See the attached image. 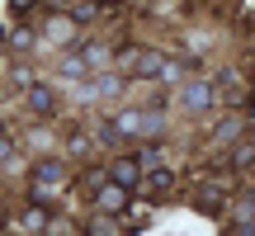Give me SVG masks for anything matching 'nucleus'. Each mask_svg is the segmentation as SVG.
Wrapping results in <instances>:
<instances>
[{"label":"nucleus","mask_w":255,"mask_h":236,"mask_svg":"<svg viewBox=\"0 0 255 236\" xmlns=\"http://www.w3.org/2000/svg\"><path fill=\"white\" fill-rule=\"evenodd\" d=\"M66 161H57V156H43V161H33L28 165V189L38 194V199H43V194H52V189H62L66 184Z\"/></svg>","instance_id":"1"},{"label":"nucleus","mask_w":255,"mask_h":236,"mask_svg":"<svg viewBox=\"0 0 255 236\" xmlns=\"http://www.w3.org/2000/svg\"><path fill=\"white\" fill-rule=\"evenodd\" d=\"M24 109L33 114V118H52L57 114V90H52V85H43V81H33L24 90Z\"/></svg>","instance_id":"2"},{"label":"nucleus","mask_w":255,"mask_h":236,"mask_svg":"<svg viewBox=\"0 0 255 236\" xmlns=\"http://www.w3.org/2000/svg\"><path fill=\"white\" fill-rule=\"evenodd\" d=\"M142 156H114L109 161V180H119L123 189H137V184H142Z\"/></svg>","instance_id":"3"},{"label":"nucleus","mask_w":255,"mask_h":236,"mask_svg":"<svg viewBox=\"0 0 255 236\" xmlns=\"http://www.w3.org/2000/svg\"><path fill=\"white\" fill-rule=\"evenodd\" d=\"M180 104L189 114H208L213 109V81H189V85H180Z\"/></svg>","instance_id":"4"},{"label":"nucleus","mask_w":255,"mask_h":236,"mask_svg":"<svg viewBox=\"0 0 255 236\" xmlns=\"http://www.w3.org/2000/svg\"><path fill=\"white\" fill-rule=\"evenodd\" d=\"M161 71H165V57L161 52H132V66H128L132 81H161Z\"/></svg>","instance_id":"5"},{"label":"nucleus","mask_w":255,"mask_h":236,"mask_svg":"<svg viewBox=\"0 0 255 236\" xmlns=\"http://www.w3.org/2000/svg\"><path fill=\"white\" fill-rule=\"evenodd\" d=\"M114 127H119V137H146V132H151V114H142V109H119Z\"/></svg>","instance_id":"6"},{"label":"nucleus","mask_w":255,"mask_h":236,"mask_svg":"<svg viewBox=\"0 0 255 236\" xmlns=\"http://www.w3.org/2000/svg\"><path fill=\"white\" fill-rule=\"evenodd\" d=\"M76 28H81V19L76 14H52L47 19V43H57V47H66V43H76Z\"/></svg>","instance_id":"7"},{"label":"nucleus","mask_w":255,"mask_h":236,"mask_svg":"<svg viewBox=\"0 0 255 236\" xmlns=\"http://www.w3.org/2000/svg\"><path fill=\"white\" fill-rule=\"evenodd\" d=\"M128 194H132V189H123L119 180H104L100 189H95V203H100L104 213H123L128 208Z\"/></svg>","instance_id":"8"},{"label":"nucleus","mask_w":255,"mask_h":236,"mask_svg":"<svg viewBox=\"0 0 255 236\" xmlns=\"http://www.w3.org/2000/svg\"><path fill=\"white\" fill-rule=\"evenodd\" d=\"M57 76H62V81H85V76H95V71H90L81 47H71V52H62V62H57Z\"/></svg>","instance_id":"9"},{"label":"nucleus","mask_w":255,"mask_h":236,"mask_svg":"<svg viewBox=\"0 0 255 236\" xmlns=\"http://www.w3.org/2000/svg\"><path fill=\"white\" fill-rule=\"evenodd\" d=\"M123 85H128V76H119V71H95V95L100 100H119Z\"/></svg>","instance_id":"10"},{"label":"nucleus","mask_w":255,"mask_h":236,"mask_svg":"<svg viewBox=\"0 0 255 236\" xmlns=\"http://www.w3.org/2000/svg\"><path fill=\"white\" fill-rule=\"evenodd\" d=\"M81 52H85V62H90V71H104V66L114 62V47L109 43H81Z\"/></svg>","instance_id":"11"},{"label":"nucleus","mask_w":255,"mask_h":236,"mask_svg":"<svg viewBox=\"0 0 255 236\" xmlns=\"http://www.w3.org/2000/svg\"><path fill=\"white\" fill-rule=\"evenodd\" d=\"M5 43H9V52H33V47H38V33H33V28H9Z\"/></svg>","instance_id":"12"},{"label":"nucleus","mask_w":255,"mask_h":236,"mask_svg":"<svg viewBox=\"0 0 255 236\" xmlns=\"http://www.w3.org/2000/svg\"><path fill=\"white\" fill-rule=\"evenodd\" d=\"M199 203H203V213H222V203H227V199H222L213 184H199Z\"/></svg>","instance_id":"13"},{"label":"nucleus","mask_w":255,"mask_h":236,"mask_svg":"<svg viewBox=\"0 0 255 236\" xmlns=\"http://www.w3.org/2000/svg\"><path fill=\"white\" fill-rule=\"evenodd\" d=\"M251 161H255V137H246V142H241L237 151H232V165H237V170H246Z\"/></svg>","instance_id":"14"},{"label":"nucleus","mask_w":255,"mask_h":236,"mask_svg":"<svg viewBox=\"0 0 255 236\" xmlns=\"http://www.w3.org/2000/svg\"><path fill=\"white\" fill-rule=\"evenodd\" d=\"M146 180H151V189H156V194H170L175 175H170V170H161V165H151V175H146Z\"/></svg>","instance_id":"15"},{"label":"nucleus","mask_w":255,"mask_h":236,"mask_svg":"<svg viewBox=\"0 0 255 236\" xmlns=\"http://www.w3.org/2000/svg\"><path fill=\"white\" fill-rule=\"evenodd\" d=\"M19 227H24V232H43V227H47V213H43V208H28Z\"/></svg>","instance_id":"16"},{"label":"nucleus","mask_w":255,"mask_h":236,"mask_svg":"<svg viewBox=\"0 0 255 236\" xmlns=\"http://www.w3.org/2000/svg\"><path fill=\"white\" fill-rule=\"evenodd\" d=\"M237 218H246V222H255V189H246L237 199Z\"/></svg>","instance_id":"17"},{"label":"nucleus","mask_w":255,"mask_h":236,"mask_svg":"<svg viewBox=\"0 0 255 236\" xmlns=\"http://www.w3.org/2000/svg\"><path fill=\"white\" fill-rule=\"evenodd\" d=\"M66 151H71V156H85V151H90V137H85V132H71V137H66Z\"/></svg>","instance_id":"18"},{"label":"nucleus","mask_w":255,"mask_h":236,"mask_svg":"<svg viewBox=\"0 0 255 236\" xmlns=\"http://www.w3.org/2000/svg\"><path fill=\"white\" fill-rule=\"evenodd\" d=\"M161 81H165V85H180V81H184V62H165Z\"/></svg>","instance_id":"19"},{"label":"nucleus","mask_w":255,"mask_h":236,"mask_svg":"<svg viewBox=\"0 0 255 236\" xmlns=\"http://www.w3.org/2000/svg\"><path fill=\"white\" fill-rule=\"evenodd\" d=\"M71 14H76V19H81V24H90V19H95V14H100V5H95V0H81V5H76V9H71Z\"/></svg>","instance_id":"20"},{"label":"nucleus","mask_w":255,"mask_h":236,"mask_svg":"<svg viewBox=\"0 0 255 236\" xmlns=\"http://www.w3.org/2000/svg\"><path fill=\"white\" fill-rule=\"evenodd\" d=\"M222 137H241V118H227V123L218 127V142H222Z\"/></svg>","instance_id":"21"},{"label":"nucleus","mask_w":255,"mask_h":236,"mask_svg":"<svg viewBox=\"0 0 255 236\" xmlns=\"http://www.w3.org/2000/svg\"><path fill=\"white\" fill-rule=\"evenodd\" d=\"M28 9H38V0H9V14H28Z\"/></svg>","instance_id":"22"},{"label":"nucleus","mask_w":255,"mask_h":236,"mask_svg":"<svg viewBox=\"0 0 255 236\" xmlns=\"http://www.w3.org/2000/svg\"><path fill=\"white\" fill-rule=\"evenodd\" d=\"M47 5H62V0H47Z\"/></svg>","instance_id":"23"}]
</instances>
